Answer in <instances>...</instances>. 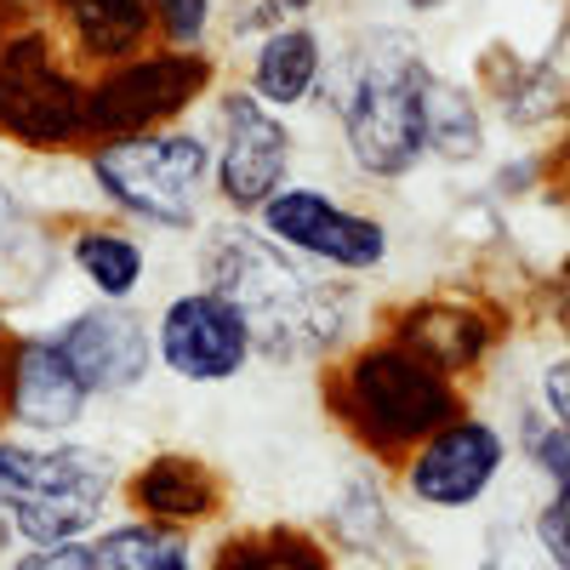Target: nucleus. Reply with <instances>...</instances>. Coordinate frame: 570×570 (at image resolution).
<instances>
[{
    "instance_id": "9",
    "label": "nucleus",
    "mask_w": 570,
    "mask_h": 570,
    "mask_svg": "<svg viewBox=\"0 0 570 570\" xmlns=\"http://www.w3.org/2000/svg\"><path fill=\"white\" fill-rule=\"evenodd\" d=\"M155 360L188 389H228L257 360V343H252L246 314L223 292L188 285V292L166 297L155 314Z\"/></svg>"
},
{
    "instance_id": "1",
    "label": "nucleus",
    "mask_w": 570,
    "mask_h": 570,
    "mask_svg": "<svg viewBox=\"0 0 570 570\" xmlns=\"http://www.w3.org/2000/svg\"><path fill=\"white\" fill-rule=\"evenodd\" d=\"M200 285L223 292L246 314L257 360L314 365L354 343L360 297L354 285L274 246L252 217H223L200 228Z\"/></svg>"
},
{
    "instance_id": "32",
    "label": "nucleus",
    "mask_w": 570,
    "mask_h": 570,
    "mask_svg": "<svg viewBox=\"0 0 570 570\" xmlns=\"http://www.w3.org/2000/svg\"><path fill=\"white\" fill-rule=\"evenodd\" d=\"M166 570H195V559H188V553H183V559H171Z\"/></svg>"
},
{
    "instance_id": "12",
    "label": "nucleus",
    "mask_w": 570,
    "mask_h": 570,
    "mask_svg": "<svg viewBox=\"0 0 570 570\" xmlns=\"http://www.w3.org/2000/svg\"><path fill=\"white\" fill-rule=\"evenodd\" d=\"M46 337L63 348V360L75 365V376L86 383L91 400H126L160 365L155 360V325L131 303H86V308L63 314Z\"/></svg>"
},
{
    "instance_id": "31",
    "label": "nucleus",
    "mask_w": 570,
    "mask_h": 570,
    "mask_svg": "<svg viewBox=\"0 0 570 570\" xmlns=\"http://www.w3.org/2000/svg\"><path fill=\"white\" fill-rule=\"evenodd\" d=\"M411 12H440V7H451V0H405Z\"/></svg>"
},
{
    "instance_id": "23",
    "label": "nucleus",
    "mask_w": 570,
    "mask_h": 570,
    "mask_svg": "<svg viewBox=\"0 0 570 570\" xmlns=\"http://www.w3.org/2000/svg\"><path fill=\"white\" fill-rule=\"evenodd\" d=\"M513 451L542 473L548 491H570V428H559L553 416L525 405L519 422H513Z\"/></svg>"
},
{
    "instance_id": "14",
    "label": "nucleus",
    "mask_w": 570,
    "mask_h": 570,
    "mask_svg": "<svg viewBox=\"0 0 570 570\" xmlns=\"http://www.w3.org/2000/svg\"><path fill=\"white\" fill-rule=\"evenodd\" d=\"M120 497L137 508V519H155V525H171V531L206 525V519H217V508H223L217 473L200 456H177V451L149 456L120 485Z\"/></svg>"
},
{
    "instance_id": "20",
    "label": "nucleus",
    "mask_w": 570,
    "mask_h": 570,
    "mask_svg": "<svg viewBox=\"0 0 570 570\" xmlns=\"http://www.w3.org/2000/svg\"><path fill=\"white\" fill-rule=\"evenodd\" d=\"M325 531H331V542H337L343 553H354V559H389V553H400V548H405L400 519H394V508H389L383 485H371L365 473H354L348 491H343L337 502H331Z\"/></svg>"
},
{
    "instance_id": "3",
    "label": "nucleus",
    "mask_w": 570,
    "mask_h": 570,
    "mask_svg": "<svg viewBox=\"0 0 570 570\" xmlns=\"http://www.w3.org/2000/svg\"><path fill=\"white\" fill-rule=\"evenodd\" d=\"M126 485L115 451L86 440L0 434V542L58 548L91 542L109 525V508Z\"/></svg>"
},
{
    "instance_id": "22",
    "label": "nucleus",
    "mask_w": 570,
    "mask_h": 570,
    "mask_svg": "<svg viewBox=\"0 0 570 570\" xmlns=\"http://www.w3.org/2000/svg\"><path fill=\"white\" fill-rule=\"evenodd\" d=\"M91 553H98V570H166L188 553V537L155 519H115L91 537Z\"/></svg>"
},
{
    "instance_id": "8",
    "label": "nucleus",
    "mask_w": 570,
    "mask_h": 570,
    "mask_svg": "<svg viewBox=\"0 0 570 570\" xmlns=\"http://www.w3.org/2000/svg\"><path fill=\"white\" fill-rule=\"evenodd\" d=\"M206 91H217V69L206 52H155V58L142 52L86 86V137L177 126V115Z\"/></svg>"
},
{
    "instance_id": "10",
    "label": "nucleus",
    "mask_w": 570,
    "mask_h": 570,
    "mask_svg": "<svg viewBox=\"0 0 570 570\" xmlns=\"http://www.w3.org/2000/svg\"><path fill=\"white\" fill-rule=\"evenodd\" d=\"M513 440L480 411H456L445 428H434L400 468V485L428 513H468L480 508L497 480L508 473Z\"/></svg>"
},
{
    "instance_id": "11",
    "label": "nucleus",
    "mask_w": 570,
    "mask_h": 570,
    "mask_svg": "<svg viewBox=\"0 0 570 570\" xmlns=\"http://www.w3.org/2000/svg\"><path fill=\"white\" fill-rule=\"evenodd\" d=\"M0 131L52 155L86 137V86H75V75L52 58L46 35L0 46Z\"/></svg>"
},
{
    "instance_id": "27",
    "label": "nucleus",
    "mask_w": 570,
    "mask_h": 570,
    "mask_svg": "<svg viewBox=\"0 0 570 570\" xmlns=\"http://www.w3.org/2000/svg\"><path fill=\"white\" fill-rule=\"evenodd\" d=\"M542 416H553L559 428H570V354L564 360H548L537 371V400H531Z\"/></svg>"
},
{
    "instance_id": "15",
    "label": "nucleus",
    "mask_w": 570,
    "mask_h": 570,
    "mask_svg": "<svg viewBox=\"0 0 570 570\" xmlns=\"http://www.w3.org/2000/svg\"><path fill=\"white\" fill-rule=\"evenodd\" d=\"M320 80H325V40L308 18H292V23H274L268 35H257L252 46V91L279 109V115H292L303 104L320 98Z\"/></svg>"
},
{
    "instance_id": "13",
    "label": "nucleus",
    "mask_w": 570,
    "mask_h": 570,
    "mask_svg": "<svg viewBox=\"0 0 570 570\" xmlns=\"http://www.w3.org/2000/svg\"><path fill=\"white\" fill-rule=\"evenodd\" d=\"M98 405L63 360V348L46 331H23L7 348V371H0V416L12 422V434H40V440H69Z\"/></svg>"
},
{
    "instance_id": "26",
    "label": "nucleus",
    "mask_w": 570,
    "mask_h": 570,
    "mask_svg": "<svg viewBox=\"0 0 570 570\" xmlns=\"http://www.w3.org/2000/svg\"><path fill=\"white\" fill-rule=\"evenodd\" d=\"M7 570H98V553H91V542L18 548V559H7Z\"/></svg>"
},
{
    "instance_id": "34",
    "label": "nucleus",
    "mask_w": 570,
    "mask_h": 570,
    "mask_svg": "<svg viewBox=\"0 0 570 570\" xmlns=\"http://www.w3.org/2000/svg\"><path fill=\"white\" fill-rule=\"evenodd\" d=\"M0 46H7V40H0Z\"/></svg>"
},
{
    "instance_id": "16",
    "label": "nucleus",
    "mask_w": 570,
    "mask_h": 570,
    "mask_svg": "<svg viewBox=\"0 0 570 570\" xmlns=\"http://www.w3.org/2000/svg\"><path fill=\"white\" fill-rule=\"evenodd\" d=\"M52 7H58V23H63L69 46L86 63L120 69V63L149 52V35H155L149 0H52Z\"/></svg>"
},
{
    "instance_id": "29",
    "label": "nucleus",
    "mask_w": 570,
    "mask_h": 570,
    "mask_svg": "<svg viewBox=\"0 0 570 570\" xmlns=\"http://www.w3.org/2000/svg\"><path fill=\"white\" fill-rule=\"evenodd\" d=\"M263 7H268V12H274V18L285 23V18H303V12L314 7V0H263Z\"/></svg>"
},
{
    "instance_id": "30",
    "label": "nucleus",
    "mask_w": 570,
    "mask_h": 570,
    "mask_svg": "<svg viewBox=\"0 0 570 570\" xmlns=\"http://www.w3.org/2000/svg\"><path fill=\"white\" fill-rule=\"evenodd\" d=\"M7 348H12L7 343V297H0V371H7Z\"/></svg>"
},
{
    "instance_id": "21",
    "label": "nucleus",
    "mask_w": 570,
    "mask_h": 570,
    "mask_svg": "<svg viewBox=\"0 0 570 570\" xmlns=\"http://www.w3.org/2000/svg\"><path fill=\"white\" fill-rule=\"evenodd\" d=\"M212 570H337L325 542H314L308 531H246V537H228L212 559Z\"/></svg>"
},
{
    "instance_id": "24",
    "label": "nucleus",
    "mask_w": 570,
    "mask_h": 570,
    "mask_svg": "<svg viewBox=\"0 0 570 570\" xmlns=\"http://www.w3.org/2000/svg\"><path fill=\"white\" fill-rule=\"evenodd\" d=\"M149 7H155V29L166 40V52H206L217 0H149Z\"/></svg>"
},
{
    "instance_id": "17",
    "label": "nucleus",
    "mask_w": 570,
    "mask_h": 570,
    "mask_svg": "<svg viewBox=\"0 0 570 570\" xmlns=\"http://www.w3.org/2000/svg\"><path fill=\"white\" fill-rule=\"evenodd\" d=\"M394 343H405L411 354H422L445 376H462L491 354L497 331L480 308H468V303H416L394 320Z\"/></svg>"
},
{
    "instance_id": "4",
    "label": "nucleus",
    "mask_w": 570,
    "mask_h": 570,
    "mask_svg": "<svg viewBox=\"0 0 570 570\" xmlns=\"http://www.w3.org/2000/svg\"><path fill=\"white\" fill-rule=\"evenodd\" d=\"M212 171H217L212 137L188 131V126L98 137L86 149L91 195L109 212H120L126 223H142L155 234H195L200 228Z\"/></svg>"
},
{
    "instance_id": "6",
    "label": "nucleus",
    "mask_w": 570,
    "mask_h": 570,
    "mask_svg": "<svg viewBox=\"0 0 570 570\" xmlns=\"http://www.w3.org/2000/svg\"><path fill=\"white\" fill-rule=\"evenodd\" d=\"M252 223L292 257H303L325 274H343V279L376 274L394 257V228L383 217H371V212L343 206L320 183H285Z\"/></svg>"
},
{
    "instance_id": "19",
    "label": "nucleus",
    "mask_w": 570,
    "mask_h": 570,
    "mask_svg": "<svg viewBox=\"0 0 570 570\" xmlns=\"http://www.w3.org/2000/svg\"><path fill=\"white\" fill-rule=\"evenodd\" d=\"M485 142H491V120L480 98L462 80L434 75V86H428V160L473 166V160H485Z\"/></svg>"
},
{
    "instance_id": "28",
    "label": "nucleus",
    "mask_w": 570,
    "mask_h": 570,
    "mask_svg": "<svg viewBox=\"0 0 570 570\" xmlns=\"http://www.w3.org/2000/svg\"><path fill=\"white\" fill-rule=\"evenodd\" d=\"M18 228H29V217H23V206H18V195H12V188L0 183V246H7Z\"/></svg>"
},
{
    "instance_id": "18",
    "label": "nucleus",
    "mask_w": 570,
    "mask_h": 570,
    "mask_svg": "<svg viewBox=\"0 0 570 570\" xmlns=\"http://www.w3.org/2000/svg\"><path fill=\"white\" fill-rule=\"evenodd\" d=\"M63 257L98 303H137L142 279H149V246L120 223H75Z\"/></svg>"
},
{
    "instance_id": "5",
    "label": "nucleus",
    "mask_w": 570,
    "mask_h": 570,
    "mask_svg": "<svg viewBox=\"0 0 570 570\" xmlns=\"http://www.w3.org/2000/svg\"><path fill=\"white\" fill-rule=\"evenodd\" d=\"M456 411H462L456 376L434 371L394 337L354 348L337 371V416L376 456H411Z\"/></svg>"
},
{
    "instance_id": "25",
    "label": "nucleus",
    "mask_w": 570,
    "mask_h": 570,
    "mask_svg": "<svg viewBox=\"0 0 570 570\" xmlns=\"http://www.w3.org/2000/svg\"><path fill=\"white\" fill-rule=\"evenodd\" d=\"M531 542L548 570H570V491H548L531 513Z\"/></svg>"
},
{
    "instance_id": "7",
    "label": "nucleus",
    "mask_w": 570,
    "mask_h": 570,
    "mask_svg": "<svg viewBox=\"0 0 570 570\" xmlns=\"http://www.w3.org/2000/svg\"><path fill=\"white\" fill-rule=\"evenodd\" d=\"M217 171L212 188L228 217H257L297 166V131L279 109H268L252 86L217 91Z\"/></svg>"
},
{
    "instance_id": "2",
    "label": "nucleus",
    "mask_w": 570,
    "mask_h": 570,
    "mask_svg": "<svg viewBox=\"0 0 570 570\" xmlns=\"http://www.w3.org/2000/svg\"><path fill=\"white\" fill-rule=\"evenodd\" d=\"M422 40L411 29H365L337 58H325L320 104L337 115L348 166L365 183H405L428 166V86H434Z\"/></svg>"
},
{
    "instance_id": "33",
    "label": "nucleus",
    "mask_w": 570,
    "mask_h": 570,
    "mask_svg": "<svg viewBox=\"0 0 570 570\" xmlns=\"http://www.w3.org/2000/svg\"><path fill=\"white\" fill-rule=\"evenodd\" d=\"M480 570H513V564H502V559H485V564H480Z\"/></svg>"
}]
</instances>
